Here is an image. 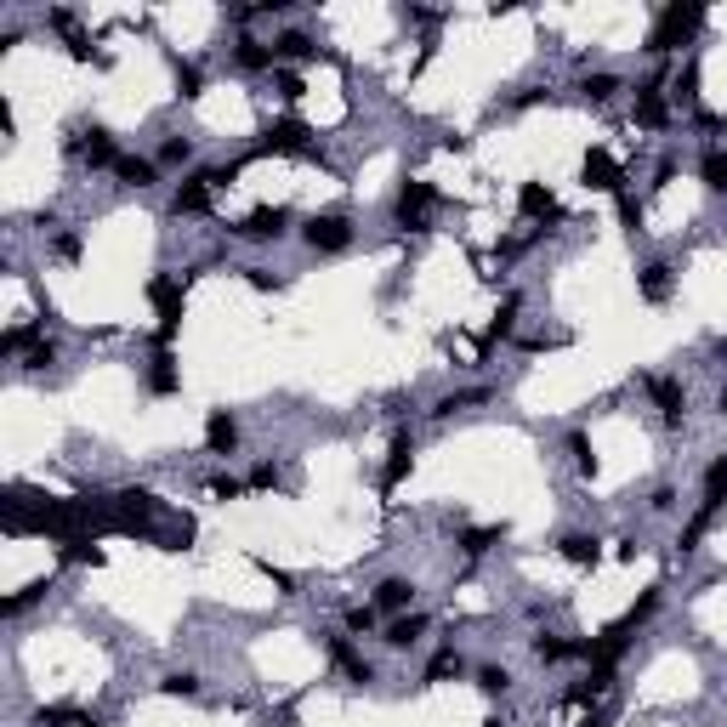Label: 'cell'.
<instances>
[{
  "label": "cell",
  "mask_w": 727,
  "mask_h": 727,
  "mask_svg": "<svg viewBox=\"0 0 727 727\" xmlns=\"http://www.w3.org/2000/svg\"><path fill=\"white\" fill-rule=\"evenodd\" d=\"M57 557H63V563H74V568H103V563H108V557H103V546H97V534L63 540V546H57Z\"/></svg>",
  "instance_id": "cell-30"
},
{
  "label": "cell",
  "mask_w": 727,
  "mask_h": 727,
  "mask_svg": "<svg viewBox=\"0 0 727 727\" xmlns=\"http://www.w3.org/2000/svg\"><path fill=\"white\" fill-rule=\"evenodd\" d=\"M432 57H438V40H421V57H415V69H409V74H426V63H432Z\"/></svg>",
  "instance_id": "cell-54"
},
{
  "label": "cell",
  "mask_w": 727,
  "mask_h": 727,
  "mask_svg": "<svg viewBox=\"0 0 727 727\" xmlns=\"http://www.w3.org/2000/svg\"><path fill=\"white\" fill-rule=\"evenodd\" d=\"M495 398V387H466V392H444L438 404L426 409L432 421H449V415H461V409H472V404H489Z\"/></svg>",
  "instance_id": "cell-27"
},
{
  "label": "cell",
  "mask_w": 727,
  "mask_h": 727,
  "mask_svg": "<svg viewBox=\"0 0 727 727\" xmlns=\"http://www.w3.org/2000/svg\"><path fill=\"white\" fill-rule=\"evenodd\" d=\"M46 341V324H12L6 336H0V358H29V347H40Z\"/></svg>",
  "instance_id": "cell-28"
},
{
  "label": "cell",
  "mask_w": 727,
  "mask_h": 727,
  "mask_svg": "<svg viewBox=\"0 0 727 727\" xmlns=\"http://www.w3.org/2000/svg\"><path fill=\"white\" fill-rule=\"evenodd\" d=\"M256 568H262V574H267V586L279 591V597H296V591H302V580H296L290 568H273V563H267V557H256Z\"/></svg>",
  "instance_id": "cell-45"
},
{
  "label": "cell",
  "mask_w": 727,
  "mask_h": 727,
  "mask_svg": "<svg viewBox=\"0 0 727 727\" xmlns=\"http://www.w3.org/2000/svg\"><path fill=\"white\" fill-rule=\"evenodd\" d=\"M529 654L540 659V665H563V659H580V642L557 637V631H534V637H529Z\"/></svg>",
  "instance_id": "cell-25"
},
{
  "label": "cell",
  "mask_w": 727,
  "mask_h": 727,
  "mask_svg": "<svg viewBox=\"0 0 727 727\" xmlns=\"http://www.w3.org/2000/svg\"><path fill=\"white\" fill-rule=\"evenodd\" d=\"M228 57H233V69H239V74H273V69H279L273 40H256V35H239Z\"/></svg>",
  "instance_id": "cell-15"
},
{
  "label": "cell",
  "mask_w": 727,
  "mask_h": 727,
  "mask_svg": "<svg viewBox=\"0 0 727 727\" xmlns=\"http://www.w3.org/2000/svg\"><path fill=\"white\" fill-rule=\"evenodd\" d=\"M80 727H108V722L97 716V710H86V716H80Z\"/></svg>",
  "instance_id": "cell-56"
},
{
  "label": "cell",
  "mask_w": 727,
  "mask_h": 727,
  "mask_svg": "<svg viewBox=\"0 0 727 727\" xmlns=\"http://www.w3.org/2000/svg\"><path fill=\"white\" fill-rule=\"evenodd\" d=\"M614 211H620V228L625 233H642V205L631 194H614Z\"/></svg>",
  "instance_id": "cell-49"
},
{
  "label": "cell",
  "mask_w": 727,
  "mask_h": 727,
  "mask_svg": "<svg viewBox=\"0 0 727 727\" xmlns=\"http://www.w3.org/2000/svg\"><path fill=\"white\" fill-rule=\"evenodd\" d=\"M517 216L546 228V222H563V205H557V194L546 182H517Z\"/></svg>",
  "instance_id": "cell-12"
},
{
  "label": "cell",
  "mask_w": 727,
  "mask_h": 727,
  "mask_svg": "<svg viewBox=\"0 0 727 727\" xmlns=\"http://www.w3.org/2000/svg\"><path fill=\"white\" fill-rule=\"evenodd\" d=\"M319 131L302 120V114H279V120H267L262 142H256V154H290V160H313L319 154Z\"/></svg>",
  "instance_id": "cell-3"
},
{
  "label": "cell",
  "mask_w": 727,
  "mask_h": 727,
  "mask_svg": "<svg viewBox=\"0 0 727 727\" xmlns=\"http://www.w3.org/2000/svg\"><path fill=\"white\" fill-rule=\"evenodd\" d=\"M154 160H160V171H182V165H194V137H182V131H177V137H165Z\"/></svg>",
  "instance_id": "cell-38"
},
{
  "label": "cell",
  "mask_w": 727,
  "mask_h": 727,
  "mask_svg": "<svg viewBox=\"0 0 727 727\" xmlns=\"http://www.w3.org/2000/svg\"><path fill=\"white\" fill-rule=\"evenodd\" d=\"M574 91H580L591 108H603V103H614V97L625 91V80H620V74H608V69H597V74H580V86H574Z\"/></svg>",
  "instance_id": "cell-26"
},
{
  "label": "cell",
  "mask_w": 727,
  "mask_h": 727,
  "mask_svg": "<svg viewBox=\"0 0 727 727\" xmlns=\"http://www.w3.org/2000/svg\"><path fill=\"white\" fill-rule=\"evenodd\" d=\"M705 6H682V0H671V6H659L654 12V29H648V40H642V52L648 57H671V52H682V46H693L699 40V29H705Z\"/></svg>",
  "instance_id": "cell-1"
},
{
  "label": "cell",
  "mask_w": 727,
  "mask_h": 727,
  "mask_svg": "<svg viewBox=\"0 0 727 727\" xmlns=\"http://www.w3.org/2000/svg\"><path fill=\"white\" fill-rule=\"evenodd\" d=\"M676 177V160H659V171H654V188H665V182Z\"/></svg>",
  "instance_id": "cell-55"
},
{
  "label": "cell",
  "mask_w": 727,
  "mask_h": 727,
  "mask_svg": "<svg viewBox=\"0 0 727 727\" xmlns=\"http://www.w3.org/2000/svg\"><path fill=\"white\" fill-rule=\"evenodd\" d=\"M648 512H654V517H665V512H676V489H671V483H659V489H654V495H648Z\"/></svg>",
  "instance_id": "cell-52"
},
{
  "label": "cell",
  "mask_w": 727,
  "mask_h": 727,
  "mask_svg": "<svg viewBox=\"0 0 727 727\" xmlns=\"http://www.w3.org/2000/svg\"><path fill=\"white\" fill-rule=\"evenodd\" d=\"M716 517H722V506H710V500H699V512L688 517V529L676 534V551H682V557H693V551L705 546V534L716 529Z\"/></svg>",
  "instance_id": "cell-24"
},
{
  "label": "cell",
  "mask_w": 727,
  "mask_h": 727,
  "mask_svg": "<svg viewBox=\"0 0 727 727\" xmlns=\"http://www.w3.org/2000/svg\"><path fill=\"white\" fill-rule=\"evenodd\" d=\"M160 693H165V699H199L205 682H199V671H165L160 676Z\"/></svg>",
  "instance_id": "cell-40"
},
{
  "label": "cell",
  "mask_w": 727,
  "mask_h": 727,
  "mask_svg": "<svg viewBox=\"0 0 727 727\" xmlns=\"http://www.w3.org/2000/svg\"><path fill=\"white\" fill-rule=\"evenodd\" d=\"M114 182L120 188H154L160 182V160H148V154H120V165H114Z\"/></svg>",
  "instance_id": "cell-22"
},
{
  "label": "cell",
  "mask_w": 727,
  "mask_h": 727,
  "mask_svg": "<svg viewBox=\"0 0 727 727\" xmlns=\"http://www.w3.org/2000/svg\"><path fill=\"white\" fill-rule=\"evenodd\" d=\"M580 182H586L591 194H625V165L608 154V148H586V160H580Z\"/></svg>",
  "instance_id": "cell-8"
},
{
  "label": "cell",
  "mask_w": 727,
  "mask_h": 727,
  "mask_svg": "<svg viewBox=\"0 0 727 727\" xmlns=\"http://www.w3.org/2000/svg\"><path fill=\"white\" fill-rule=\"evenodd\" d=\"M245 483H250V489H256V495H273V489H279V461H256V466H250V472H245Z\"/></svg>",
  "instance_id": "cell-42"
},
{
  "label": "cell",
  "mask_w": 727,
  "mask_h": 727,
  "mask_svg": "<svg viewBox=\"0 0 727 727\" xmlns=\"http://www.w3.org/2000/svg\"><path fill=\"white\" fill-rule=\"evenodd\" d=\"M211 199H216L211 177H205V171H194V177L177 182V194H171V216H205V211H211Z\"/></svg>",
  "instance_id": "cell-14"
},
{
  "label": "cell",
  "mask_w": 727,
  "mask_h": 727,
  "mask_svg": "<svg viewBox=\"0 0 727 727\" xmlns=\"http://www.w3.org/2000/svg\"><path fill=\"white\" fill-rule=\"evenodd\" d=\"M324 654H330V665H336L353 688H370L375 682V659H364V648H358L347 631H336V637H324Z\"/></svg>",
  "instance_id": "cell-6"
},
{
  "label": "cell",
  "mask_w": 727,
  "mask_h": 727,
  "mask_svg": "<svg viewBox=\"0 0 727 727\" xmlns=\"http://www.w3.org/2000/svg\"><path fill=\"white\" fill-rule=\"evenodd\" d=\"M415 472V432L409 426H398L387 444V461H381V495H398V483Z\"/></svg>",
  "instance_id": "cell-9"
},
{
  "label": "cell",
  "mask_w": 727,
  "mask_h": 727,
  "mask_svg": "<svg viewBox=\"0 0 727 727\" xmlns=\"http://www.w3.org/2000/svg\"><path fill=\"white\" fill-rule=\"evenodd\" d=\"M205 449L222 455V461L239 455V415H233V409H211V415H205Z\"/></svg>",
  "instance_id": "cell-16"
},
{
  "label": "cell",
  "mask_w": 727,
  "mask_h": 727,
  "mask_svg": "<svg viewBox=\"0 0 727 727\" xmlns=\"http://www.w3.org/2000/svg\"><path fill=\"white\" fill-rule=\"evenodd\" d=\"M449 676H466V659H461V648H438L432 654V665H426V688H438V682H449Z\"/></svg>",
  "instance_id": "cell-33"
},
{
  "label": "cell",
  "mask_w": 727,
  "mask_h": 727,
  "mask_svg": "<svg viewBox=\"0 0 727 727\" xmlns=\"http://www.w3.org/2000/svg\"><path fill=\"white\" fill-rule=\"evenodd\" d=\"M80 716H86L80 705H40L29 722H35V727H80Z\"/></svg>",
  "instance_id": "cell-41"
},
{
  "label": "cell",
  "mask_w": 727,
  "mask_h": 727,
  "mask_svg": "<svg viewBox=\"0 0 727 727\" xmlns=\"http://www.w3.org/2000/svg\"><path fill=\"white\" fill-rule=\"evenodd\" d=\"M290 205H256L245 222H233V239H250V245H279L284 233H290Z\"/></svg>",
  "instance_id": "cell-5"
},
{
  "label": "cell",
  "mask_w": 727,
  "mask_h": 727,
  "mask_svg": "<svg viewBox=\"0 0 727 727\" xmlns=\"http://www.w3.org/2000/svg\"><path fill=\"white\" fill-rule=\"evenodd\" d=\"M341 625H347V637H370V631H381V608L375 603H347L341 608Z\"/></svg>",
  "instance_id": "cell-34"
},
{
  "label": "cell",
  "mask_w": 727,
  "mask_h": 727,
  "mask_svg": "<svg viewBox=\"0 0 727 727\" xmlns=\"http://www.w3.org/2000/svg\"><path fill=\"white\" fill-rule=\"evenodd\" d=\"M693 131H705V137H722V131H727V114H716V108H693Z\"/></svg>",
  "instance_id": "cell-51"
},
{
  "label": "cell",
  "mask_w": 727,
  "mask_h": 727,
  "mask_svg": "<svg viewBox=\"0 0 727 727\" xmlns=\"http://www.w3.org/2000/svg\"><path fill=\"white\" fill-rule=\"evenodd\" d=\"M57 364V341H40V347H29V358H23V370L29 375H46Z\"/></svg>",
  "instance_id": "cell-48"
},
{
  "label": "cell",
  "mask_w": 727,
  "mask_h": 727,
  "mask_svg": "<svg viewBox=\"0 0 727 727\" xmlns=\"http://www.w3.org/2000/svg\"><path fill=\"white\" fill-rule=\"evenodd\" d=\"M239 273H245V284H250V290H262V296H273V290H284V279H279V273H273V267H239Z\"/></svg>",
  "instance_id": "cell-47"
},
{
  "label": "cell",
  "mask_w": 727,
  "mask_h": 727,
  "mask_svg": "<svg viewBox=\"0 0 727 727\" xmlns=\"http://www.w3.org/2000/svg\"><path fill=\"white\" fill-rule=\"evenodd\" d=\"M699 182H705L710 194H727V142H710L705 154H699Z\"/></svg>",
  "instance_id": "cell-29"
},
{
  "label": "cell",
  "mask_w": 727,
  "mask_h": 727,
  "mask_svg": "<svg viewBox=\"0 0 727 727\" xmlns=\"http://www.w3.org/2000/svg\"><path fill=\"white\" fill-rule=\"evenodd\" d=\"M483 727H506V722H500V716H483Z\"/></svg>",
  "instance_id": "cell-58"
},
{
  "label": "cell",
  "mask_w": 727,
  "mask_h": 727,
  "mask_svg": "<svg viewBox=\"0 0 727 727\" xmlns=\"http://www.w3.org/2000/svg\"><path fill=\"white\" fill-rule=\"evenodd\" d=\"M302 245L313 250V256H336V250L353 245V216L347 211H313L302 222Z\"/></svg>",
  "instance_id": "cell-4"
},
{
  "label": "cell",
  "mask_w": 727,
  "mask_h": 727,
  "mask_svg": "<svg viewBox=\"0 0 727 727\" xmlns=\"http://www.w3.org/2000/svg\"><path fill=\"white\" fill-rule=\"evenodd\" d=\"M432 211H438V188L421 177L398 182V194H392V228L398 233H432Z\"/></svg>",
  "instance_id": "cell-2"
},
{
  "label": "cell",
  "mask_w": 727,
  "mask_h": 727,
  "mask_svg": "<svg viewBox=\"0 0 727 727\" xmlns=\"http://www.w3.org/2000/svg\"><path fill=\"white\" fill-rule=\"evenodd\" d=\"M432 631V614H421V608H409V614H392L387 625H381V642H387L392 654H409V648H421V637Z\"/></svg>",
  "instance_id": "cell-10"
},
{
  "label": "cell",
  "mask_w": 727,
  "mask_h": 727,
  "mask_svg": "<svg viewBox=\"0 0 727 727\" xmlns=\"http://www.w3.org/2000/svg\"><path fill=\"white\" fill-rule=\"evenodd\" d=\"M716 415H727V381L716 387Z\"/></svg>",
  "instance_id": "cell-57"
},
{
  "label": "cell",
  "mask_w": 727,
  "mask_h": 727,
  "mask_svg": "<svg viewBox=\"0 0 727 727\" xmlns=\"http://www.w3.org/2000/svg\"><path fill=\"white\" fill-rule=\"evenodd\" d=\"M273 57H279V69H284V63H319V57H330V52H324L313 35H302V29H284V35L273 40Z\"/></svg>",
  "instance_id": "cell-20"
},
{
  "label": "cell",
  "mask_w": 727,
  "mask_h": 727,
  "mask_svg": "<svg viewBox=\"0 0 727 727\" xmlns=\"http://www.w3.org/2000/svg\"><path fill=\"white\" fill-rule=\"evenodd\" d=\"M631 120L642 125V131H665L671 125V97H665V74H654V80H642L637 97H631Z\"/></svg>",
  "instance_id": "cell-7"
},
{
  "label": "cell",
  "mask_w": 727,
  "mask_h": 727,
  "mask_svg": "<svg viewBox=\"0 0 727 727\" xmlns=\"http://www.w3.org/2000/svg\"><path fill=\"white\" fill-rule=\"evenodd\" d=\"M142 387L154 392V398H177L182 392V370H177V353H154L142 364Z\"/></svg>",
  "instance_id": "cell-17"
},
{
  "label": "cell",
  "mask_w": 727,
  "mask_h": 727,
  "mask_svg": "<svg viewBox=\"0 0 727 727\" xmlns=\"http://www.w3.org/2000/svg\"><path fill=\"white\" fill-rule=\"evenodd\" d=\"M517 307H523V296H506V302H500V313L489 324H483V336H478V353H489V347H500V341H512V330H517Z\"/></svg>",
  "instance_id": "cell-23"
},
{
  "label": "cell",
  "mask_w": 727,
  "mask_h": 727,
  "mask_svg": "<svg viewBox=\"0 0 727 727\" xmlns=\"http://www.w3.org/2000/svg\"><path fill=\"white\" fill-rule=\"evenodd\" d=\"M415 580H409V574H381V580H375V591H370V603L381 608V614H409V608H415Z\"/></svg>",
  "instance_id": "cell-13"
},
{
  "label": "cell",
  "mask_w": 727,
  "mask_h": 727,
  "mask_svg": "<svg viewBox=\"0 0 727 727\" xmlns=\"http://www.w3.org/2000/svg\"><path fill=\"white\" fill-rule=\"evenodd\" d=\"M699 489H705L710 506H722V512H727V455H710V461H705V478H699Z\"/></svg>",
  "instance_id": "cell-35"
},
{
  "label": "cell",
  "mask_w": 727,
  "mask_h": 727,
  "mask_svg": "<svg viewBox=\"0 0 727 727\" xmlns=\"http://www.w3.org/2000/svg\"><path fill=\"white\" fill-rule=\"evenodd\" d=\"M46 591H52V586H46V580H29V586H23V591H12V597L0 603V614H6V620H23V614H29V608H35V603H46Z\"/></svg>",
  "instance_id": "cell-37"
},
{
  "label": "cell",
  "mask_w": 727,
  "mask_h": 727,
  "mask_svg": "<svg viewBox=\"0 0 727 727\" xmlns=\"http://www.w3.org/2000/svg\"><path fill=\"white\" fill-rule=\"evenodd\" d=\"M512 682H517V676L506 671V665H478V671H472V688L489 693V699H506V693H512Z\"/></svg>",
  "instance_id": "cell-36"
},
{
  "label": "cell",
  "mask_w": 727,
  "mask_h": 727,
  "mask_svg": "<svg viewBox=\"0 0 727 727\" xmlns=\"http://www.w3.org/2000/svg\"><path fill=\"white\" fill-rule=\"evenodd\" d=\"M648 398H654V409L665 415V426H682V415H688V387H682V375H648Z\"/></svg>",
  "instance_id": "cell-11"
},
{
  "label": "cell",
  "mask_w": 727,
  "mask_h": 727,
  "mask_svg": "<svg viewBox=\"0 0 727 727\" xmlns=\"http://www.w3.org/2000/svg\"><path fill=\"white\" fill-rule=\"evenodd\" d=\"M171 80H177V97H182V103H194L199 91H205V69H199L194 57H177V52H171Z\"/></svg>",
  "instance_id": "cell-31"
},
{
  "label": "cell",
  "mask_w": 727,
  "mask_h": 727,
  "mask_svg": "<svg viewBox=\"0 0 727 727\" xmlns=\"http://www.w3.org/2000/svg\"><path fill=\"white\" fill-rule=\"evenodd\" d=\"M52 256H57V262H74V256H80V233H57Z\"/></svg>",
  "instance_id": "cell-53"
},
{
  "label": "cell",
  "mask_w": 727,
  "mask_h": 727,
  "mask_svg": "<svg viewBox=\"0 0 727 727\" xmlns=\"http://www.w3.org/2000/svg\"><path fill=\"white\" fill-rule=\"evenodd\" d=\"M273 86H279V103H290V108L307 97V86H302V74L296 69H273Z\"/></svg>",
  "instance_id": "cell-46"
},
{
  "label": "cell",
  "mask_w": 727,
  "mask_h": 727,
  "mask_svg": "<svg viewBox=\"0 0 727 727\" xmlns=\"http://www.w3.org/2000/svg\"><path fill=\"white\" fill-rule=\"evenodd\" d=\"M557 557L574 568H597L603 563V534H586V529H568L563 540H557Z\"/></svg>",
  "instance_id": "cell-19"
},
{
  "label": "cell",
  "mask_w": 727,
  "mask_h": 727,
  "mask_svg": "<svg viewBox=\"0 0 727 727\" xmlns=\"http://www.w3.org/2000/svg\"><path fill=\"white\" fill-rule=\"evenodd\" d=\"M659 603H665V586H648V591L637 597V603H631V608L620 614V620L608 625V631H614V637H631V631H642V625H648V620L659 614Z\"/></svg>",
  "instance_id": "cell-21"
},
{
  "label": "cell",
  "mask_w": 727,
  "mask_h": 727,
  "mask_svg": "<svg viewBox=\"0 0 727 727\" xmlns=\"http://www.w3.org/2000/svg\"><path fill=\"white\" fill-rule=\"evenodd\" d=\"M563 449H568V461H574V472H580V478H597V455H591V438L580 432V426L563 438Z\"/></svg>",
  "instance_id": "cell-39"
},
{
  "label": "cell",
  "mask_w": 727,
  "mask_h": 727,
  "mask_svg": "<svg viewBox=\"0 0 727 727\" xmlns=\"http://www.w3.org/2000/svg\"><path fill=\"white\" fill-rule=\"evenodd\" d=\"M671 290H676V267H671V262L637 267V296H642L648 307H665V302H671Z\"/></svg>",
  "instance_id": "cell-18"
},
{
  "label": "cell",
  "mask_w": 727,
  "mask_h": 727,
  "mask_svg": "<svg viewBox=\"0 0 727 727\" xmlns=\"http://www.w3.org/2000/svg\"><path fill=\"white\" fill-rule=\"evenodd\" d=\"M46 29H57V35H80V18H74V6H52V12H46Z\"/></svg>",
  "instance_id": "cell-50"
},
{
  "label": "cell",
  "mask_w": 727,
  "mask_h": 727,
  "mask_svg": "<svg viewBox=\"0 0 727 727\" xmlns=\"http://www.w3.org/2000/svg\"><path fill=\"white\" fill-rule=\"evenodd\" d=\"M500 540H506V523H483V529H461V534H455V546H461L466 557H483V551H495Z\"/></svg>",
  "instance_id": "cell-32"
},
{
  "label": "cell",
  "mask_w": 727,
  "mask_h": 727,
  "mask_svg": "<svg viewBox=\"0 0 727 727\" xmlns=\"http://www.w3.org/2000/svg\"><path fill=\"white\" fill-rule=\"evenodd\" d=\"M205 489H211V500H222V506H228V500H239V495H250V483H245V478H233V472H216Z\"/></svg>",
  "instance_id": "cell-44"
},
{
  "label": "cell",
  "mask_w": 727,
  "mask_h": 727,
  "mask_svg": "<svg viewBox=\"0 0 727 727\" xmlns=\"http://www.w3.org/2000/svg\"><path fill=\"white\" fill-rule=\"evenodd\" d=\"M671 97L682 108H699V63H693V57H688V69L676 74V91H671Z\"/></svg>",
  "instance_id": "cell-43"
}]
</instances>
